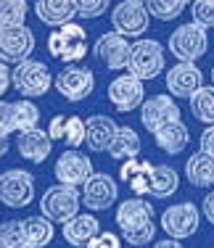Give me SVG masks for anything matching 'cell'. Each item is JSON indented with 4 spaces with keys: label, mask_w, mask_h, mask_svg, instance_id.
<instances>
[{
    "label": "cell",
    "mask_w": 214,
    "mask_h": 248,
    "mask_svg": "<svg viewBox=\"0 0 214 248\" xmlns=\"http://www.w3.org/2000/svg\"><path fill=\"white\" fill-rule=\"evenodd\" d=\"M116 224L122 230V238L130 246L140 248L151 243L156 235V224H153V206L143 198H127L119 203L116 209Z\"/></svg>",
    "instance_id": "obj_1"
},
{
    "label": "cell",
    "mask_w": 214,
    "mask_h": 248,
    "mask_svg": "<svg viewBox=\"0 0 214 248\" xmlns=\"http://www.w3.org/2000/svg\"><path fill=\"white\" fill-rule=\"evenodd\" d=\"M80 203H82V193L77 190L74 185H64V182H58V185L48 187L43 193V198H40V211H43V217H48L50 222H69L71 217L80 214Z\"/></svg>",
    "instance_id": "obj_2"
},
{
    "label": "cell",
    "mask_w": 214,
    "mask_h": 248,
    "mask_svg": "<svg viewBox=\"0 0 214 248\" xmlns=\"http://www.w3.org/2000/svg\"><path fill=\"white\" fill-rule=\"evenodd\" d=\"M48 53L64 63L80 61L87 53V32L80 24H74V21L56 27L50 32V37H48Z\"/></svg>",
    "instance_id": "obj_3"
},
{
    "label": "cell",
    "mask_w": 214,
    "mask_h": 248,
    "mask_svg": "<svg viewBox=\"0 0 214 248\" xmlns=\"http://www.w3.org/2000/svg\"><path fill=\"white\" fill-rule=\"evenodd\" d=\"M11 82L24 98H40L50 90L53 74L43 61H29L27 58V61L16 63V69L11 72Z\"/></svg>",
    "instance_id": "obj_4"
},
{
    "label": "cell",
    "mask_w": 214,
    "mask_h": 248,
    "mask_svg": "<svg viewBox=\"0 0 214 248\" xmlns=\"http://www.w3.org/2000/svg\"><path fill=\"white\" fill-rule=\"evenodd\" d=\"M166 45H169V50L175 58H180V61H196V58H201L209 50V37H206L204 27L190 21V24L177 27L175 32L169 34V43Z\"/></svg>",
    "instance_id": "obj_5"
},
{
    "label": "cell",
    "mask_w": 214,
    "mask_h": 248,
    "mask_svg": "<svg viewBox=\"0 0 214 248\" xmlns=\"http://www.w3.org/2000/svg\"><path fill=\"white\" fill-rule=\"evenodd\" d=\"M127 72L138 79H153L164 72V48L156 40H138L130 50Z\"/></svg>",
    "instance_id": "obj_6"
},
{
    "label": "cell",
    "mask_w": 214,
    "mask_h": 248,
    "mask_svg": "<svg viewBox=\"0 0 214 248\" xmlns=\"http://www.w3.org/2000/svg\"><path fill=\"white\" fill-rule=\"evenodd\" d=\"M0 201L8 209H24L34 201V177L24 169H8L0 174Z\"/></svg>",
    "instance_id": "obj_7"
},
{
    "label": "cell",
    "mask_w": 214,
    "mask_h": 248,
    "mask_svg": "<svg viewBox=\"0 0 214 248\" xmlns=\"http://www.w3.org/2000/svg\"><path fill=\"white\" fill-rule=\"evenodd\" d=\"M148 19H151V14L146 8V0H122L111 11V24L124 37H140V34H146Z\"/></svg>",
    "instance_id": "obj_8"
},
{
    "label": "cell",
    "mask_w": 214,
    "mask_h": 248,
    "mask_svg": "<svg viewBox=\"0 0 214 248\" xmlns=\"http://www.w3.org/2000/svg\"><path fill=\"white\" fill-rule=\"evenodd\" d=\"M53 85L61 93L69 103H80V100H87L95 90V74L90 69L82 66H66L64 72H58L53 77Z\"/></svg>",
    "instance_id": "obj_9"
},
{
    "label": "cell",
    "mask_w": 214,
    "mask_h": 248,
    "mask_svg": "<svg viewBox=\"0 0 214 248\" xmlns=\"http://www.w3.org/2000/svg\"><path fill=\"white\" fill-rule=\"evenodd\" d=\"M201 224V214L190 201H182V203H175L162 214V227L169 238L182 240V238H193L198 232Z\"/></svg>",
    "instance_id": "obj_10"
},
{
    "label": "cell",
    "mask_w": 214,
    "mask_h": 248,
    "mask_svg": "<svg viewBox=\"0 0 214 248\" xmlns=\"http://www.w3.org/2000/svg\"><path fill=\"white\" fill-rule=\"evenodd\" d=\"M34 50V32L27 24L21 27H0V61L21 63Z\"/></svg>",
    "instance_id": "obj_11"
},
{
    "label": "cell",
    "mask_w": 214,
    "mask_h": 248,
    "mask_svg": "<svg viewBox=\"0 0 214 248\" xmlns=\"http://www.w3.org/2000/svg\"><path fill=\"white\" fill-rule=\"evenodd\" d=\"M109 100L111 106L119 111V114H130L138 106H143L146 100V87H143V79H138L135 74H119L116 79H111L109 85Z\"/></svg>",
    "instance_id": "obj_12"
},
{
    "label": "cell",
    "mask_w": 214,
    "mask_h": 248,
    "mask_svg": "<svg viewBox=\"0 0 214 248\" xmlns=\"http://www.w3.org/2000/svg\"><path fill=\"white\" fill-rule=\"evenodd\" d=\"M119 198V187L109 174L103 172H93L82 182V203L90 211H103L109 206H114Z\"/></svg>",
    "instance_id": "obj_13"
},
{
    "label": "cell",
    "mask_w": 214,
    "mask_h": 248,
    "mask_svg": "<svg viewBox=\"0 0 214 248\" xmlns=\"http://www.w3.org/2000/svg\"><path fill=\"white\" fill-rule=\"evenodd\" d=\"M37 122H40V108L32 100H14V103L0 100V129L5 135L32 129L37 127Z\"/></svg>",
    "instance_id": "obj_14"
},
{
    "label": "cell",
    "mask_w": 214,
    "mask_h": 248,
    "mask_svg": "<svg viewBox=\"0 0 214 248\" xmlns=\"http://www.w3.org/2000/svg\"><path fill=\"white\" fill-rule=\"evenodd\" d=\"M180 119V106L172 100V95H151L140 106V122L148 132H156L164 124Z\"/></svg>",
    "instance_id": "obj_15"
},
{
    "label": "cell",
    "mask_w": 214,
    "mask_h": 248,
    "mask_svg": "<svg viewBox=\"0 0 214 248\" xmlns=\"http://www.w3.org/2000/svg\"><path fill=\"white\" fill-rule=\"evenodd\" d=\"M53 174H56L58 182L77 187V185H82V182L93 174V161L85 156V153H80L77 148L64 151L61 156H58L56 167H53Z\"/></svg>",
    "instance_id": "obj_16"
},
{
    "label": "cell",
    "mask_w": 214,
    "mask_h": 248,
    "mask_svg": "<svg viewBox=\"0 0 214 248\" xmlns=\"http://www.w3.org/2000/svg\"><path fill=\"white\" fill-rule=\"evenodd\" d=\"M204 85V74L193 61H180L166 72V90L175 98H190Z\"/></svg>",
    "instance_id": "obj_17"
},
{
    "label": "cell",
    "mask_w": 214,
    "mask_h": 248,
    "mask_svg": "<svg viewBox=\"0 0 214 248\" xmlns=\"http://www.w3.org/2000/svg\"><path fill=\"white\" fill-rule=\"evenodd\" d=\"M130 50H132V45H130L127 37L119 34L116 29H114V32L100 34L98 43H95V56H98L109 69H114V72H116V69H127Z\"/></svg>",
    "instance_id": "obj_18"
},
{
    "label": "cell",
    "mask_w": 214,
    "mask_h": 248,
    "mask_svg": "<svg viewBox=\"0 0 214 248\" xmlns=\"http://www.w3.org/2000/svg\"><path fill=\"white\" fill-rule=\"evenodd\" d=\"M16 151H19V156L24 161L43 164L53 151V138L40 127L24 129V132H19V138H16Z\"/></svg>",
    "instance_id": "obj_19"
},
{
    "label": "cell",
    "mask_w": 214,
    "mask_h": 248,
    "mask_svg": "<svg viewBox=\"0 0 214 248\" xmlns=\"http://www.w3.org/2000/svg\"><path fill=\"white\" fill-rule=\"evenodd\" d=\"M116 129L119 127H116V122L111 119V116H103V114L90 116V119L85 122V143H87V148H90L93 153L109 151Z\"/></svg>",
    "instance_id": "obj_20"
},
{
    "label": "cell",
    "mask_w": 214,
    "mask_h": 248,
    "mask_svg": "<svg viewBox=\"0 0 214 248\" xmlns=\"http://www.w3.org/2000/svg\"><path fill=\"white\" fill-rule=\"evenodd\" d=\"M48 135H50L53 140H61L64 145H69V148H80V145L85 143V119L58 114V116L50 119Z\"/></svg>",
    "instance_id": "obj_21"
},
{
    "label": "cell",
    "mask_w": 214,
    "mask_h": 248,
    "mask_svg": "<svg viewBox=\"0 0 214 248\" xmlns=\"http://www.w3.org/2000/svg\"><path fill=\"white\" fill-rule=\"evenodd\" d=\"M34 16L43 21L45 27H64L77 16L74 0H37L34 3Z\"/></svg>",
    "instance_id": "obj_22"
},
{
    "label": "cell",
    "mask_w": 214,
    "mask_h": 248,
    "mask_svg": "<svg viewBox=\"0 0 214 248\" xmlns=\"http://www.w3.org/2000/svg\"><path fill=\"white\" fill-rule=\"evenodd\" d=\"M151 174H153V164L151 161H140L138 156L124 158L122 169H119L122 182H127L130 190H132L135 196H148V190H151Z\"/></svg>",
    "instance_id": "obj_23"
},
{
    "label": "cell",
    "mask_w": 214,
    "mask_h": 248,
    "mask_svg": "<svg viewBox=\"0 0 214 248\" xmlns=\"http://www.w3.org/2000/svg\"><path fill=\"white\" fill-rule=\"evenodd\" d=\"M64 240H66L69 246H74V248H85L90 240L95 238V235L100 232V224L95 217L90 214H77V217H71L69 222H64Z\"/></svg>",
    "instance_id": "obj_24"
},
{
    "label": "cell",
    "mask_w": 214,
    "mask_h": 248,
    "mask_svg": "<svg viewBox=\"0 0 214 248\" xmlns=\"http://www.w3.org/2000/svg\"><path fill=\"white\" fill-rule=\"evenodd\" d=\"M188 138H190V135H188V127H185V124H182L180 119L164 124L162 129H156V132H153V140H156V145H159V148H162L164 153H169V156H177V153L185 151Z\"/></svg>",
    "instance_id": "obj_25"
},
{
    "label": "cell",
    "mask_w": 214,
    "mask_h": 248,
    "mask_svg": "<svg viewBox=\"0 0 214 248\" xmlns=\"http://www.w3.org/2000/svg\"><path fill=\"white\" fill-rule=\"evenodd\" d=\"M185 177L193 187H214V158L206 153H193L185 161Z\"/></svg>",
    "instance_id": "obj_26"
},
{
    "label": "cell",
    "mask_w": 214,
    "mask_h": 248,
    "mask_svg": "<svg viewBox=\"0 0 214 248\" xmlns=\"http://www.w3.org/2000/svg\"><path fill=\"white\" fill-rule=\"evenodd\" d=\"M140 148H143L140 135L132 127H119L109 145V156L116 158V161H124V158H135L140 153Z\"/></svg>",
    "instance_id": "obj_27"
},
{
    "label": "cell",
    "mask_w": 214,
    "mask_h": 248,
    "mask_svg": "<svg viewBox=\"0 0 214 248\" xmlns=\"http://www.w3.org/2000/svg\"><path fill=\"white\" fill-rule=\"evenodd\" d=\"M177 187H180V174H177L175 169H172V167H164V164L153 167L151 190H148L153 198H169L172 193H177Z\"/></svg>",
    "instance_id": "obj_28"
},
{
    "label": "cell",
    "mask_w": 214,
    "mask_h": 248,
    "mask_svg": "<svg viewBox=\"0 0 214 248\" xmlns=\"http://www.w3.org/2000/svg\"><path fill=\"white\" fill-rule=\"evenodd\" d=\"M190 111L198 122L214 124V85H201L198 90L190 95Z\"/></svg>",
    "instance_id": "obj_29"
},
{
    "label": "cell",
    "mask_w": 214,
    "mask_h": 248,
    "mask_svg": "<svg viewBox=\"0 0 214 248\" xmlns=\"http://www.w3.org/2000/svg\"><path fill=\"white\" fill-rule=\"evenodd\" d=\"M24 230L32 248H45L53 240V222L48 217H27L24 219Z\"/></svg>",
    "instance_id": "obj_30"
},
{
    "label": "cell",
    "mask_w": 214,
    "mask_h": 248,
    "mask_svg": "<svg viewBox=\"0 0 214 248\" xmlns=\"http://www.w3.org/2000/svg\"><path fill=\"white\" fill-rule=\"evenodd\" d=\"M0 248H32L27 230H24V222L11 219L0 224Z\"/></svg>",
    "instance_id": "obj_31"
},
{
    "label": "cell",
    "mask_w": 214,
    "mask_h": 248,
    "mask_svg": "<svg viewBox=\"0 0 214 248\" xmlns=\"http://www.w3.org/2000/svg\"><path fill=\"white\" fill-rule=\"evenodd\" d=\"M190 0H146V8L153 19L159 21H172L188 8Z\"/></svg>",
    "instance_id": "obj_32"
},
{
    "label": "cell",
    "mask_w": 214,
    "mask_h": 248,
    "mask_svg": "<svg viewBox=\"0 0 214 248\" xmlns=\"http://www.w3.org/2000/svg\"><path fill=\"white\" fill-rule=\"evenodd\" d=\"M27 0H0V27H21L27 21Z\"/></svg>",
    "instance_id": "obj_33"
},
{
    "label": "cell",
    "mask_w": 214,
    "mask_h": 248,
    "mask_svg": "<svg viewBox=\"0 0 214 248\" xmlns=\"http://www.w3.org/2000/svg\"><path fill=\"white\" fill-rule=\"evenodd\" d=\"M193 21L204 29L214 27V0H193Z\"/></svg>",
    "instance_id": "obj_34"
},
{
    "label": "cell",
    "mask_w": 214,
    "mask_h": 248,
    "mask_svg": "<svg viewBox=\"0 0 214 248\" xmlns=\"http://www.w3.org/2000/svg\"><path fill=\"white\" fill-rule=\"evenodd\" d=\"M77 5V16H85V19H98L109 11V0H74Z\"/></svg>",
    "instance_id": "obj_35"
},
{
    "label": "cell",
    "mask_w": 214,
    "mask_h": 248,
    "mask_svg": "<svg viewBox=\"0 0 214 248\" xmlns=\"http://www.w3.org/2000/svg\"><path fill=\"white\" fill-rule=\"evenodd\" d=\"M85 248H122V240L114 232H98Z\"/></svg>",
    "instance_id": "obj_36"
},
{
    "label": "cell",
    "mask_w": 214,
    "mask_h": 248,
    "mask_svg": "<svg viewBox=\"0 0 214 248\" xmlns=\"http://www.w3.org/2000/svg\"><path fill=\"white\" fill-rule=\"evenodd\" d=\"M198 145H201V153H206V156H212V158H214V124H209V127H206L204 132H201Z\"/></svg>",
    "instance_id": "obj_37"
},
{
    "label": "cell",
    "mask_w": 214,
    "mask_h": 248,
    "mask_svg": "<svg viewBox=\"0 0 214 248\" xmlns=\"http://www.w3.org/2000/svg\"><path fill=\"white\" fill-rule=\"evenodd\" d=\"M11 85H14V82H11V72H8V63H5V61H0V98L5 95V90H8Z\"/></svg>",
    "instance_id": "obj_38"
},
{
    "label": "cell",
    "mask_w": 214,
    "mask_h": 248,
    "mask_svg": "<svg viewBox=\"0 0 214 248\" xmlns=\"http://www.w3.org/2000/svg\"><path fill=\"white\" fill-rule=\"evenodd\" d=\"M201 209H204V217L214 224V190L209 193V196L204 198V203H201Z\"/></svg>",
    "instance_id": "obj_39"
},
{
    "label": "cell",
    "mask_w": 214,
    "mask_h": 248,
    "mask_svg": "<svg viewBox=\"0 0 214 248\" xmlns=\"http://www.w3.org/2000/svg\"><path fill=\"white\" fill-rule=\"evenodd\" d=\"M153 248H182V243H180V240H175V238H166V240L153 243Z\"/></svg>",
    "instance_id": "obj_40"
},
{
    "label": "cell",
    "mask_w": 214,
    "mask_h": 248,
    "mask_svg": "<svg viewBox=\"0 0 214 248\" xmlns=\"http://www.w3.org/2000/svg\"><path fill=\"white\" fill-rule=\"evenodd\" d=\"M8 148H11V143H8V135H5L3 129H0V158H3L5 153H8Z\"/></svg>",
    "instance_id": "obj_41"
},
{
    "label": "cell",
    "mask_w": 214,
    "mask_h": 248,
    "mask_svg": "<svg viewBox=\"0 0 214 248\" xmlns=\"http://www.w3.org/2000/svg\"><path fill=\"white\" fill-rule=\"evenodd\" d=\"M212 85H214V69H212Z\"/></svg>",
    "instance_id": "obj_42"
}]
</instances>
